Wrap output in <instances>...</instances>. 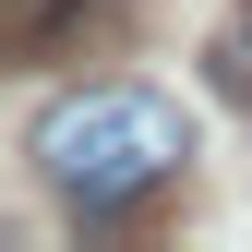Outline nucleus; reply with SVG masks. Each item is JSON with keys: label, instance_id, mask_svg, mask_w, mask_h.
Returning a JSON list of instances; mask_svg holds the SVG:
<instances>
[{"label": "nucleus", "instance_id": "7ed1b4c3", "mask_svg": "<svg viewBox=\"0 0 252 252\" xmlns=\"http://www.w3.org/2000/svg\"><path fill=\"white\" fill-rule=\"evenodd\" d=\"M216 84L252 108V0H228V24H216Z\"/></svg>", "mask_w": 252, "mask_h": 252}, {"label": "nucleus", "instance_id": "f03ea898", "mask_svg": "<svg viewBox=\"0 0 252 252\" xmlns=\"http://www.w3.org/2000/svg\"><path fill=\"white\" fill-rule=\"evenodd\" d=\"M72 12H84V0H0V48H48V36H72Z\"/></svg>", "mask_w": 252, "mask_h": 252}, {"label": "nucleus", "instance_id": "f257e3e1", "mask_svg": "<svg viewBox=\"0 0 252 252\" xmlns=\"http://www.w3.org/2000/svg\"><path fill=\"white\" fill-rule=\"evenodd\" d=\"M24 156H36V180L72 216L108 228V216H144L192 168V120H180V96H156V84H72V96L36 108Z\"/></svg>", "mask_w": 252, "mask_h": 252}]
</instances>
